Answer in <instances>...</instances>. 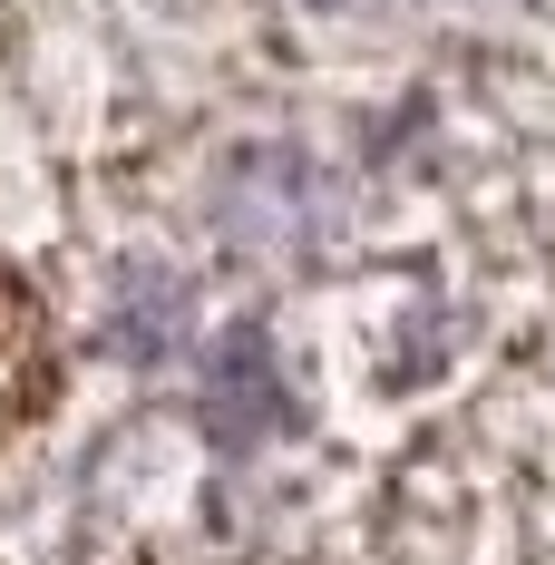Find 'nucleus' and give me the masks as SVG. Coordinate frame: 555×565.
I'll return each instance as SVG.
<instances>
[{
    "mask_svg": "<svg viewBox=\"0 0 555 565\" xmlns=\"http://www.w3.org/2000/svg\"><path fill=\"white\" fill-rule=\"evenodd\" d=\"M312 10H371V0H312Z\"/></svg>",
    "mask_w": 555,
    "mask_h": 565,
    "instance_id": "obj_4",
    "label": "nucleus"
},
{
    "mask_svg": "<svg viewBox=\"0 0 555 565\" xmlns=\"http://www.w3.org/2000/svg\"><path fill=\"white\" fill-rule=\"evenodd\" d=\"M167 332H175V292H167L157 274H137V282H127V312H117V341H127L137 361H157Z\"/></svg>",
    "mask_w": 555,
    "mask_h": 565,
    "instance_id": "obj_2",
    "label": "nucleus"
},
{
    "mask_svg": "<svg viewBox=\"0 0 555 565\" xmlns=\"http://www.w3.org/2000/svg\"><path fill=\"white\" fill-rule=\"evenodd\" d=\"M20 371H30V322H20V302L0 292V409L20 399Z\"/></svg>",
    "mask_w": 555,
    "mask_h": 565,
    "instance_id": "obj_3",
    "label": "nucleus"
},
{
    "mask_svg": "<svg viewBox=\"0 0 555 565\" xmlns=\"http://www.w3.org/2000/svg\"><path fill=\"white\" fill-rule=\"evenodd\" d=\"M274 419H282V371H274V351H264V332H224V351L205 361V429L244 449Z\"/></svg>",
    "mask_w": 555,
    "mask_h": 565,
    "instance_id": "obj_1",
    "label": "nucleus"
}]
</instances>
